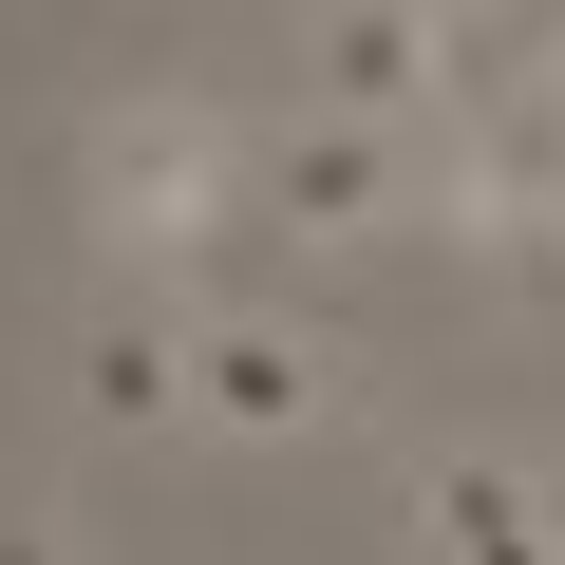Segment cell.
<instances>
[{
	"mask_svg": "<svg viewBox=\"0 0 565 565\" xmlns=\"http://www.w3.org/2000/svg\"><path fill=\"white\" fill-rule=\"evenodd\" d=\"M245 170H264V114H226V95H114L76 132V207L114 264H207L245 226Z\"/></svg>",
	"mask_w": 565,
	"mask_h": 565,
	"instance_id": "6da1fadb",
	"label": "cell"
},
{
	"mask_svg": "<svg viewBox=\"0 0 565 565\" xmlns=\"http://www.w3.org/2000/svg\"><path fill=\"white\" fill-rule=\"evenodd\" d=\"M452 39H471V20L340 0V20H302V114H340V132H415V114L452 95Z\"/></svg>",
	"mask_w": 565,
	"mask_h": 565,
	"instance_id": "5b68a950",
	"label": "cell"
},
{
	"mask_svg": "<svg viewBox=\"0 0 565 565\" xmlns=\"http://www.w3.org/2000/svg\"><path fill=\"white\" fill-rule=\"evenodd\" d=\"M245 226H282V245H377V226H415V151H396V132H340V114H264Z\"/></svg>",
	"mask_w": 565,
	"mask_h": 565,
	"instance_id": "3957f363",
	"label": "cell"
},
{
	"mask_svg": "<svg viewBox=\"0 0 565 565\" xmlns=\"http://www.w3.org/2000/svg\"><path fill=\"white\" fill-rule=\"evenodd\" d=\"M434 546H452V565H565V527L527 509L509 452H434Z\"/></svg>",
	"mask_w": 565,
	"mask_h": 565,
	"instance_id": "52a82bcc",
	"label": "cell"
},
{
	"mask_svg": "<svg viewBox=\"0 0 565 565\" xmlns=\"http://www.w3.org/2000/svg\"><path fill=\"white\" fill-rule=\"evenodd\" d=\"M415 226H452V245H565V114L546 95H490L434 170H415Z\"/></svg>",
	"mask_w": 565,
	"mask_h": 565,
	"instance_id": "7a4b0ae2",
	"label": "cell"
},
{
	"mask_svg": "<svg viewBox=\"0 0 565 565\" xmlns=\"http://www.w3.org/2000/svg\"><path fill=\"white\" fill-rule=\"evenodd\" d=\"M76 415L95 434H170L189 415V321H76Z\"/></svg>",
	"mask_w": 565,
	"mask_h": 565,
	"instance_id": "8992f818",
	"label": "cell"
},
{
	"mask_svg": "<svg viewBox=\"0 0 565 565\" xmlns=\"http://www.w3.org/2000/svg\"><path fill=\"white\" fill-rule=\"evenodd\" d=\"M0 565H76V546H57V527H0Z\"/></svg>",
	"mask_w": 565,
	"mask_h": 565,
	"instance_id": "ba28073f",
	"label": "cell"
},
{
	"mask_svg": "<svg viewBox=\"0 0 565 565\" xmlns=\"http://www.w3.org/2000/svg\"><path fill=\"white\" fill-rule=\"evenodd\" d=\"M189 415H207V434H264V452L321 434V415H340V340L282 321V302H207V321H189Z\"/></svg>",
	"mask_w": 565,
	"mask_h": 565,
	"instance_id": "277c9868",
	"label": "cell"
},
{
	"mask_svg": "<svg viewBox=\"0 0 565 565\" xmlns=\"http://www.w3.org/2000/svg\"><path fill=\"white\" fill-rule=\"evenodd\" d=\"M527 95H546V114H565V39H527Z\"/></svg>",
	"mask_w": 565,
	"mask_h": 565,
	"instance_id": "9c48e42d",
	"label": "cell"
}]
</instances>
